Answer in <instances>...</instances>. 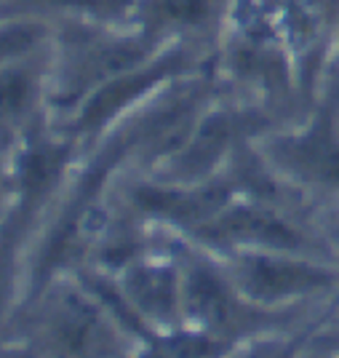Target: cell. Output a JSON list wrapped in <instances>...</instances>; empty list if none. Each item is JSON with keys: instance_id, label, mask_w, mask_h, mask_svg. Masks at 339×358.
<instances>
[{"instance_id": "1", "label": "cell", "mask_w": 339, "mask_h": 358, "mask_svg": "<svg viewBox=\"0 0 339 358\" xmlns=\"http://www.w3.org/2000/svg\"><path fill=\"white\" fill-rule=\"evenodd\" d=\"M227 275L254 308L275 310L337 284L329 268L291 252H233Z\"/></svg>"}, {"instance_id": "2", "label": "cell", "mask_w": 339, "mask_h": 358, "mask_svg": "<svg viewBox=\"0 0 339 358\" xmlns=\"http://www.w3.org/2000/svg\"><path fill=\"white\" fill-rule=\"evenodd\" d=\"M267 313L240 297L227 270L214 268L206 259H187L182 265V321L190 329L227 343Z\"/></svg>"}, {"instance_id": "3", "label": "cell", "mask_w": 339, "mask_h": 358, "mask_svg": "<svg viewBox=\"0 0 339 358\" xmlns=\"http://www.w3.org/2000/svg\"><path fill=\"white\" fill-rule=\"evenodd\" d=\"M195 236L214 246L233 249V252L302 254L305 249H310L305 236L289 220H283L280 214L265 209V206H257V203L224 206L214 220L201 224L195 230Z\"/></svg>"}, {"instance_id": "4", "label": "cell", "mask_w": 339, "mask_h": 358, "mask_svg": "<svg viewBox=\"0 0 339 358\" xmlns=\"http://www.w3.org/2000/svg\"><path fill=\"white\" fill-rule=\"evenodd\" d=\"M118 284L136 315L152 331L182 324V262L134 259L123 268Z\"/></svg>"}, {"instance_id": "5", "label": "cell", "mask_w": 339, "mask_h": 358, "mask_svg": "<svg viewBox=\"0 0 339 358\" xmlns=\"http://www.w3.org/2000/svg\"><path fill=\"white\" fill-rule=\"evenodd\" d=\"M131 198L134 206L142 214L195 233L201 224L214 220L224 206H230L233 190L227 182L203 179L179 185H139L134 187Z\"/></svg>"}, {"instance_id": "6", "label": "cell", "mask_w": 339, "mask_h": 358, "mask_svg": "<svg viewBox=\"0 0 339 358\" xmlns=\"http://www.w3.org/2000/svg\"><path fill=\"white\" fill-rule=\"evenodd\" d=\"M270 155L283 171L302 182L339 187V134L334 129V113L321 110L305 131L273 142Z\"/></svg>"}, {"instance_id": "7", "label": "cell", "mask_w": 339, "mask_h": 358, "mask_svg": "<svg viewBox=\"0 0 339 358\" xmlns=\"http://www.w3.org/2000/svg\"><path fill=\"white\" fill-rule=\"evenodd\" d=\"M118 321L86 289V294H64L51 315V337L67 358H107L115 348Z\"/></svg>"}, {"instance_id": "8", "label": "cell", "mask_w": 339, "mask_h": 358, "mask_svg": "<svg viewBox=\"0 0 339 358\" xmlns=\"http://www.w3.org/2000/svg\"><path fill=\"white\" fill-rule=\"evenodd\" d=\"M179 64H182L179 57H163L161 62L139 64V67H134L129 73L115 75V78L99 83V89L91 91L89 99L80 107L75 129L86 131V134L99 131L102 126H107L110 120L118 115L120 110H126L139 96H145L150 89H155L158 83L168 80L179 70Z\"/></svg>"}, {"instance_id": "9", "label": "cell", "mask_w": 339, "mask_h": 358, "mask_svg": "<svg viewBox=\"0 0 339 358\" xmlns=\"http://www.w3.org/2000/svg\"><path fill=\"white\" fill-rule=\"evenodd\" d=\"M243 126H246V118L233 115V113L206 115L174 150L171 169L179 177L177 182H203L217 169L222 155L230 150Z\"/></svg>"}, {"instance_id": "10", "label": "cell", "mask_w": 339, "mask_h": 358, "mask_svg": "<svg viewBox=\"0 0 339 358\" xmlns=\"http://www.w3.org/2000/svg\"><path fill=\"white\" fill-rule=\"evenodd\" d=\"M67 148L64 145H32L19 166V211L27 217L35 203H41L51 185L57 182L62 169L67 164Z\"/></svg>"}, {"instance_id": "11", "label": "cell", "mask_w": 339, "mask_h": 358, "mask_svg": "<svg viewBox=\"0 0 339 358\" xmlns=\"http://www.w3.org/2000/svg\"><path fill=\"white\" fill-rule=\"evenodd\" d=\"M147 57H150L147 41H113V43H104L91 57H86V62L80 64L78 83H80V89L99 86V83L115 78V75L134 70L136 64H142Z\"/></svg>"}, {"instance_id": "12", "label": "cell", "mask_w": 339, "mask_h": 358, "mask_svg": "<svg viewBox=\"0 0 339 358\" xmlns=\"http://www.w3.org/2000/svg\"><path fill=\"white\" fill-rule=\"evenodd\" d=\"M224 340L198 329H166L145 337V353L139 358H222Z\"/></svg>"}, {"instance_id": "13", "label": "cell", "mask_w": 339, "mask_h": 358, "mask_svg": "<svg viewBox=\"0 0 339 358\" xmlns=\"http://www.w3.org/2000/svg\"><path fill=\"white\" fill-rule=\"evenodd\" d=\"M147 14L155 24H203L214 14V0H152Z\"/></svg>"}, {"instance_id": "14", "label": "cell", "mask_w": 339, "mask_h": 358, "mask_svg": "<svg viewBox=\"0 0 339 358\" xmlns=\"http://www.w3.org/2000/svg\"><path fill=\"white\" fill-rule=\"evenodd\" d=\"M27 94H30V83H27L24 75L19 73L6 75V83H3V107H6V115L22 113V107L27 102Z\"/></svg>"}, {"instance_id": "15", "label": "cell", "mask_w": 339, "mask_h": 358, "mask_svg": "<svg viewBox=\"0 0 339 358\" xmlns=\"http://www.w3.org/2000/svg\"><path fill=\"white\" fill-rule=\"evenodd\" d=\"M48 6H62V8H78V11H89V14H120L129 0H38Z\"/></svg>"}, {"instance_id": "16", "label": "cell", "mask_w": 339, "mask_h": 358, "mask_svg": "<svg viewBox=\"0 0 339 358\" xmlns=\"http://www.w3.org/2000/svg\"><path fill=\"white\" fill-rule=\"evenodd\" d=\"M6 358H32V356H27L24 350H8V353H6Z\"/></svg>"}]
</instances>
